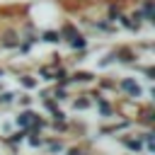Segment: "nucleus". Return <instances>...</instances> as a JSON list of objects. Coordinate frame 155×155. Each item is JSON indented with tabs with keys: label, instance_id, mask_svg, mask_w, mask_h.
<instances>
[{
	"label": "nucleus",
	"instance_id": "1",
	"mask_svg": "<svg viewBox=\"0 0 155 155\" xmlns=\"http://www.w3.org/2000/svg\"><path fill=\"white\" fill-rule=\"evenodd\" d=\"M65 155H94V150H92V145L87 140H70Z\"/></svg>",
	"mask_w": 155,
	"mask_h": 155
}]
</instances>
